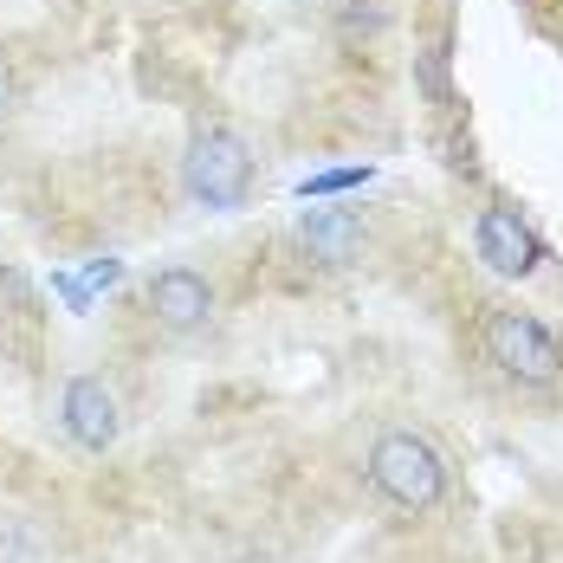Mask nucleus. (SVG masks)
Listing matches in <instances>:
<instances>
[{"label":"nucleus","instance_id":"obj_1","mask_svg":"<svg viewBox=\"0 0 563 563\" xmlns=\"http://www.w3.org/2000/svg\"><path fill=\"white\" fill-rule=\"evenodd\" d=\"M181 188L195 208L208 214H233L253 201V150L227 130V123H201L181 150Z\"/></svg>","mask_w":563,"mask_h":563},{"label":"nucleus","instance_id":"obj_2","mask_svg":"<svg viewBox=\"0 0 563 563\" xmlns=\"http://www.w3.org/2000/svg\"><path fill=\"white\" fill-rule=\"evenodd\" d=\"M369 486L401 511H428L448 493V466H441V453L428 448L421 434L395 428V434H383V441L369 448Z\"/></svg>","mask_w":563,"mask_h":563},{"label":"nucleus","instance_id":"obj_3","mask_svg":"<svg viewBox=\"0 0 563 563\" xmlns=\"http://www.w3.org/2000/svg\"><path fill=\"white\" fill-rule=\"evenodd\" d=\"M486 356L506 369L511 383H531V389L563 376V343L531 311H493L486 318Z\"/></svg>","mask_w":563,"mask_h":563},{"label":"nucleus","instance_id":"obj_4","mask_svg":"<svg viewBox=\"0 0 563 563\" xmlns=\"http://www.w3.org/2000/svg\"><path fill=\"white\" fill-rule=\"evenodd\" d=\"M58 415H65V434H71L85 453H104L117 441V428H123L117 395L104 389L98 376H71V383H65V401H58Z\"/></svg>","mask_w":563,"mask_h":563},{"label":"nucleus","instance_id":"obj_5","mask_svg":"<svg viewBox=\"0 0 563 563\" xmlns=\"http://www.w3.org/2000/svg\"><path fill=\"white\" fill-rule=\"evenodd\" d=\"M150 311H156L163 331H201L214 318V285L201 273H188V266H163L150 279Z\"/></svg>","mask_w":563,"mask_h":563},{"label":"nucleus","instance_id":"obj_6","mask_svg":"<svg viewBox=\"0 0 563 563\" xmlns=\"http://www.w3.org/2000/svg\"><path fill=\"white\" fill-rule=\"evenodd\" d=\"M473 240H479V260L493 273H506V279H531L538 273V233L518 221L511 208H486L479 227H473Z\"/></svg>","mask_w":563,"mask_h":563},{"label":"nucleus","instance_id":"obj_7","mask_svg":"<svg viewBox=\"0 0 563 563\" xmlns=\"http://www.w3.org/2000/svg\"><path fill=\"white\" fill-rule=\"evenodd\" d=\"M363 240H369V227L356 208H311L305 221H298V246H305V260H318V266H350L356 253H363Z\"/></svg>","mask_w":563,"mask_h":563},{"label":"nucleus","instance_id":"obj_8","mask_svg":"<svg viewBox=\"0 0 563 563\" xmlns=\"http://www.w3.org/2000/svg\"><path fill=\"white\" fill-rule=\"evenodd\" d=\"M0 563H46V551H40L26 531H7V538H0Z\"/></svg>","mask_w":563,"mask_h":563},{"label":"nucleus","instance_id":"obj_9","mask_svg":"<svg viewBox=\"0 0 563 563\" xmlns=\"http://www.w3.org/2000/svg\"><path fill=\"white\" fill-rule=\"evenodd\" d=\"M13 104V78H7V65H0V111Z\"/></svg>","mask_w":563,"mask_h":563}]
</instances>
